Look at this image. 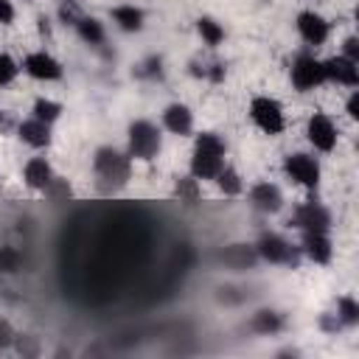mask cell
Segmentation results:
<instances>
[{"label":"cell","instance_id":"cell-28","mask_svg":"<svg viewBox=\"0 0 359 359\" xmlns=\"http://www.w3.org/2000/svg\"><path fill=\"white\" fill-rule=\"evenodd\" d=\"M59 17H62V20H65V22H67V20H70V22H73V25H76V22H79V20H81V14H79V11H76V6H73V0H65V3H62V8H59Z\"/></svg>","mask_w":359,"mask_h":359},{"label":"cell","instance_id":"cell-10","mask_svg":"<svg viewBox=\"0 0 359 359\" xmlns=\"http://www.w3.org/2000/svg\"><path fill=\"white\" fill-rule=\"evenodd\" d=\"M297 34H300V39H303L306 45L320 48V45L328 42L331 25H328V20H325L323 14H317V11H300V14H297Z\"/></svg>","mask_w":359,"mask_h":359},{"label":"cell","instance_id":"cell-27","mask_svg":"<svg viewBox=\"0 0 359 359\" xmlns=\"http://www.w3.org/2000/svg\"><path fill=\"white\" fill-rule=\"evenodd\" d=\"M342 56L351 59V62H359V39L356 36H348L342 42Z\"/></svg>","mask_w":359,"mask_h":359},{"label":"cell","instance_id":"cell-18","mask_svg":"<svg viewBox=\"0 0 359 359\" xmlns=\"http://www.w3.org/2000/svg\"><path fill=\"white\" fill-rule=\"evenodd\" d=\"M112 22H115L121 31H126V34H135V31H140V28H143V22H146V14H143V8L123 3V6H115V8H112Z\"/></svg>","mask_w":359,"mask_h":359},{"label":"cell","instance_id":"cell-8","mask_svg":"<svg viewBox=\"0 0 359 359\" xmlns=\"http://www.w3.org/2000/svg\"><path fill=\"white\" fill-rule=\"evenodd\" d=\"M306 135H309V143H311L317 151H323V154H328V151L337 149V137H339V135H337L334 121H331L325 112H314V115L309 118Z\"/></svg>","mask_w":359,"mask_h":359},{"label":"cell","instance_id":"cell-7","mask_svg":"<svg viewBox=\"0 0 359 359\" xmlns=\"http://www.w3.org/2000/svg\"><path fill=\"white\" fill-rule=\"evenodd\" d=\"M255 255L269 261V264H286V266L297 264V250L278 233H264L255 244Z\"/></svg>","mask_w":359,"mask_h":359},{"label":"cell","instance_id":"cell-2","mask_svg":"<svg viewBox=\"0 0 359 359\" xmlns=\"http://www.w3.org/2000/svg\"><path fill=\"white\" fill-rule=\"evenodd\" d=\"M93 168L98 174V180L107 188H118L129 180V168H132V157L112 149V146H101L93 157Z\"/></svg>","mask_w":359,"mask_h":359},{"label":"cell","instance_id":"cell-20","mask_svg":"<svg viewBox=\"0 0 359 359\" xmlns=\"http://www.w3.org/2000/svg\"><path fill=\"white\" fill-rule=\"evenodd\" d=\"M213 182L219 185V191H222L224 196H238V194L244 191L241 174H238L236 168H230V165H222V171L213 177Z\"/></svg>","mask_w":359,"mask_h":359},{"label":"cell","instance_id":"cell-25","mask_svg":"<svg viewBox=\"0 0 359 359\" xmlns=\"http://www.w3.org/2000/svg\"><path fill=\"white\" fill-rule=\"evenodd\" d=\"M22 264V255L17 247H0V272H17Z\"/></svg>","mask_w":359,"mask_h":359},{"label":"cell","instance_id":"cell-16","mask_svg":"<svg viewBox=\"0 0 359 359\" xmlns=\"http://www.w3.org/2000/svg\"><path fill=\"white\" fill-rule=\"evenodd\" d=\"M163 126L171 132V135H191L194 132V112L185 107V104H168L163 109Z\"/></svg>","mask_w":359,"mask_h":359},{"label":"cell","instance_id":"cell-12","mask_svg":"<svg viewBox=\"0 0 359 359\" xmlns=\"http://www.w3.org/2000/svg\"><path fill=\"white\" fill-rule=\"evenodd\" d=\"M323 73H325V81H334V84H342V87H356L359 84V62H351L342 53L325 59Z\"/></svg>","mask_w":359,"mask_h":359},{"label":"cell","instance_id":"cell-30","mask_svg":"<svg viewBox=\"0 0 359 359\" xmlns=\"http://www.w3.org/2000/svg\"><path fill=\"white\" fill-rule=\"evenodd\" d=\"M11 342H14V331H11L8 320H3V317H0V348H8Z\"/></svg>","mask_w":359,"mask_h":359},{"label":"cell","instance_id":"cell-21","mask_svg":"<svg viewBox=\"0 0 359 359\" xmlns=\"http://www.w3.org/2000/svg\"><path fill=\"white\" fill-rule=\"evenodd\" d=\"M76 31H79V36H81V42H87V45H101L104 42V25L95 20V17H81L79 22H76Z\"/></svg>","mask_w":359,"mask_h":359},{"label":"cell","instance_id":"cell-9","mask_svg":"<svg viewBox=\"0 0 359 359\" xmlns=\"http://www.w3.org/2000/svg\"><path fill=\"white\" fill-rule=\"evenodd\" d=\"M292 224L300 227L303 233H328V227H331V213H328V208H323L320 202H303V205L294 210Z\"/></svg>","mask_w":359,"mask_h":359},{"label":"cell","instance_id":"cell-22","mask_svg":"<svg viewBox=\"0 0 359 359\" xmlns=\"http://www.w3.org/2000/svg\"><path fill=\"white\" fill-rule=\"evenodd\" d=\"M196 31H199V36L205 39V45H210V48H216V45L224 42V28H222L213 17H199V20H196Z\"/></svg>","mask_w":359,"mask_h":359},{"label":"cell","instance_id":"cell-11","mask_svg":"<svg viewBox=\"0 0 359 359\" xmlns=\"http://www.w3.org/2000/svg\"><path fill=\"white\" fill-rule=\"evenodd\" d=\"M22 70L36 79V81H59L62 79V65L56 56H50L48 50H34L25 56L22 62Z\"/></svg>","mask_w":359,"mask_h":359},{"label":"cell","instance_id":"cell-5","mask_svg":"<svg viewBox=\"0 0 359 359\" xmlns=\"http://www.w3.org/2000/svg\"><path fill=\"white\" fill-rule=\"evenodd\" d=\"M250 118L252 123L264 132V135H280L283 126H286V118H283V107L269 98V95H255L252 104H250Z\"/></svg>","mask_w":359,"mask_h":359},{"label":"cell","instance_id":"cell-14","mask_svg":"<svg viewBox=\"0 0 359 359\" xmlns=\"http://www.w3.org/2000/svg\"><path fill=\"white\" fill-rule=\"evenodd\" d=\"M250 202L261 213H278L283 208V194L275 182H258L250 188Z\"/></svg>","mask_w":359,"mask_h":359},{"label":"cell","instance_id":"cell-15","mask_svg":"<svg viewBox=\"0 0 359 359\" xmlns=\"http://www.w3.org/2000/svg\"><path fill=\"white\" fill-rule=\"evenodd\" d=\"M17 135L22 143H28L31 149H48L50 146V123L39 121V118H28L17 123Z\"/></svg>","mask_w":359,"mask_h":359},{"label":"cell","instance_id":"cell-13","mask_svg":"<svg viewBox=\"0 0 359 359\" xmlns=\"http://www.w3.org/2000/svg\"><path fill=\"white\" fill-rule=\"evenodd\" d=\"M53 168L45 157H31L25 165H22V182L31 188V191H48L50 182H53Z\"/></svg>","mask_w":359,"mask_h":359},{"label":"cell","instance_id":"cell-23","mask_svg":"<svg viewBox=\"0 0 359 359\" xmlns=\"http://www.w3.org/2000/svg\"><path fill=\"white\" fill-rule=\"evenodd\" d=\"M31 112H34V118H39V121H45V123H53V121H59V115H62V104L53 101V98H36Z\"/></svg>","mask_w":359,"mask_h":359},{"label":"cell","instance_id":"cell-1","mask_svg":"<svg viewBox=\"0 0 359 359\" xmlns=\"http://www.w3.org/2000/svg\"><path fill=\"white\" fill-rule=\"evenodd\" d=\"M224 140L216 132H202L194 140V157H191V177L194 180H213L224 165Z\"/></svg>","mask_w":359,"mask_h":359},{"label":"cell","instance_id":"cell-31","mask_svg":"<svg viewBox=\"0 0 359 359\" xmlns=\"http://www.w3.org/2000/svg\"><path fill=\"white\" fill-rule=\"evenodd\" d=\"M345 112L353 118V121H359V90H353L351 95H348V104H345Z\"/></svg>","mask_w":359,"mask_h":359},{"label":"cell","instance_id":"cell-4","mask_svg":"<svg viewBox=\"0 0 359 359\" xmlns=\"http://www.w3.org/2000/svg\"><path fill=\"white\" fill-rule=\"evenodd\" d=\"M283 174H286L292 182H297L300 188H309V191H314V188L320 185V177H323L320 160H317L314 154H306V151L289 154V157L283 160Z\"/></svg>","mask_w":359,"mask_h":359},{"label":"cell","instance_id":"cell-24","mask_svg":"<svg viewBox=\"0 0 359 359\" xmlns=\"http://www.w3.org/2000/svg\"><path fill=\"white\" fill-rule=\"evenodd\" d=\"M337 320L342 325H356L359 323V303L353 297H339L337 300Z\"/></svg>","mask_w":359,"mask_h":359},{"label":"cell","instance_id":"cell-19","mask_svg":"<svg viewBox=\"0 0 359 359\" xmlns=\"http://www.w3.org/2000/svg\"><path fill=\"white\" fill-rule=\"evenodd\" d=\"M250 325H252L255 334L272 337V334L283 331V317H280L278 311H272V309H261V311L252 314V323H250Z\"/></svg>","mask_w":359,"mask_h":359},{"label":"cell","instance_id":"cell-26","mask_svg":"<svg viewBox=\"0 0 359 359\" xmlns=\"http://www.w3.org/2000/svg\"><path fill=\"white\" fill-rule=\"evenodd\" d=\"M17 73H20V65L14 62V56H8V53H0V87L11 84V81L17 79Z\"/></svg>","mask_w":359,"mask_h":359},{"label":"cell","instance_id":"cell-17","mask_svg":"<svg viewBox=\"0 0 359 359\" xmlns=\"http://www.w3.org/2000/svg\"><path fill=\"white\" fill-rule=\"evenodd\" d=\"M300 252H303L309 261H314V264H328L331 255H334V247H331L328 233H303Z\"/></svg>","mask_w":359,"mask_h":359},{"label":"cell","instance_id":"cell-3","mask_svg":"<svg viewBox=\"0 0 359 359\" xmlns=\"http://www.w3.org/2000/svg\"><path fill=\"white\" fill-rule=\"evenodd\" d=\"M126 135H129V157H132V160L149 163V160H154V157L160 154V149H163V135H160V129H157L151 121H146V118L132 121Z\"/></svg>","mask_w":359,"mask_h":359},{"label":"cell","instance_id":"cell-29","mask_svg":"<svg viewBox=\"0 0 359 359\" xmlns=\"http://www.w3.org/2000/svg\"><path fill=\"white\" fill-rule=\"evenodd\" d=\"M14 3L11 0H0V25H11L14 22Z\"/></svg>","mask_w":359,"mask_h":359},{"label":"cell","instance_id":"cell-6","mask_svg":"<svg viewBox=\"0 0 359 359\" xmlns=\"http://www.w3.org/2000/svg\"><path fill=\"white\" fill-rule=\"evenodd\" d=\"M292 84L300 93H311L314 87L325 84V73H323V62L314 53H300L292 62Z\"/></svg>","mask_w":359,"mask_h":359}]
</instances>
